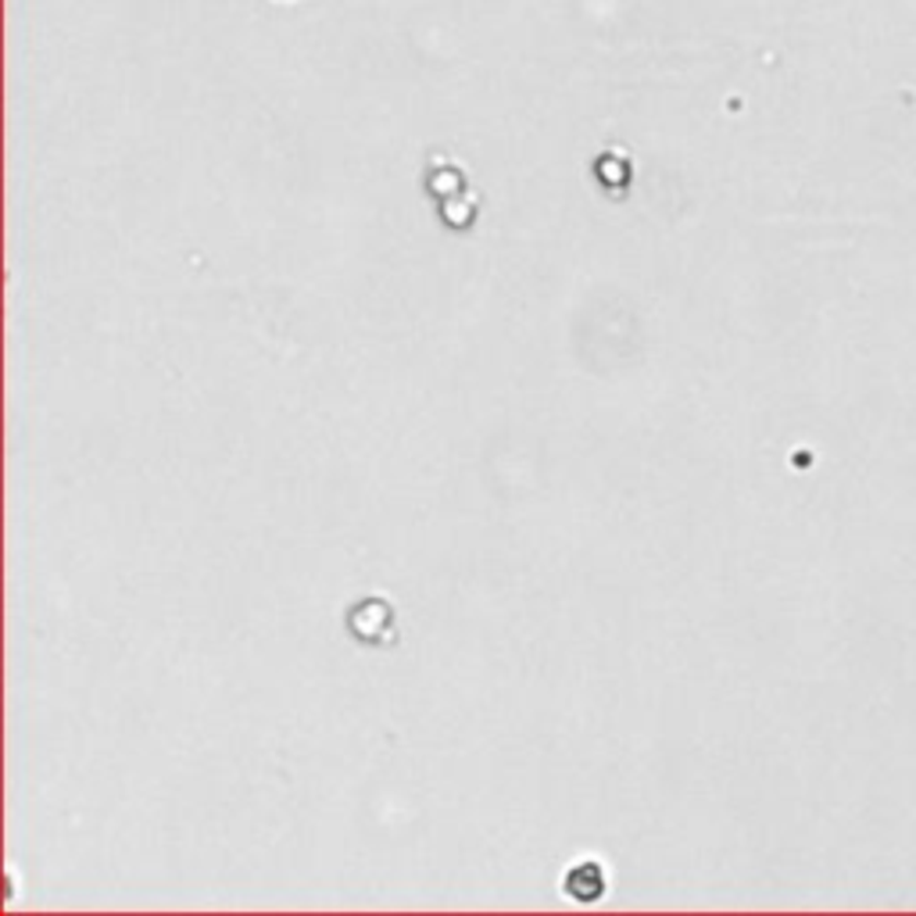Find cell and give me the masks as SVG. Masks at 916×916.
<instances>
[{"mask_svg": "<svg viewBox=\"0 0 916 916\" xmlns=\"http://www.w3.org/2000/svg\"><path fill=\"white\" fill-rule=\"evenodd\" d=\"M566 884H570V895L595 899V895H602V892H605V873H602L598 863L584 859V863H580V867H576L570 877H566Z\"/></svg>", "mask_w": 916, "mask_h": 916, "instance_id": "1", "label": "cell"}]
</instances>
